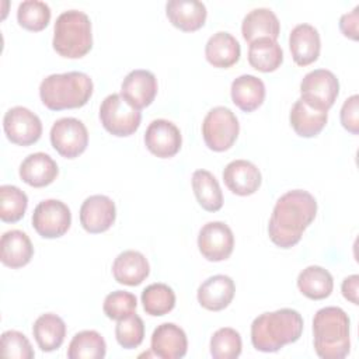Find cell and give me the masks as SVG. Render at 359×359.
Wrapping results in <instances>:
<instances>
[{
    "label": "cell",
    "instance_id": "cell-6",
    "mask_svg": "<svg viewBox=\"0 0 359 359\" xmlns=\"http://www.w3.org/2000/svg\"><path fill=\"white\" fill-rule=\"evenodd\" d=\"M100 121L104 129L118 137L133 135L142 122V114L121 94L107 95L100 105Z\"/></svg>",
    "mask_w": 359,
    "mask_h": 359
},
{
    "label": "cell",
    "instance_id": "cell-26",
    "mask_svg": "<svg viewBox=\"0 0 359 359\" xmlns=\"http://www.w3.org/2000/svg\"><path fill=\"white\" fill-rule=\"evenodd\" d=\"M240 55L238 41L224 31L213 34L205 45V57L213 67L229 69L240 60Z\"/></svg>",
    "mask_w": 359,
    "mask_h": 359
},
{
    "label": "cell",
    "instance_id": "cell-9",
    "mask_svg": "<svg viewBox=\"0 0 359 359\" xmlns=\"http://www.w3.org/2000/svg\"><path fill=\"white\" fill-rule=\"evenodd\" d=\"M52 147L65 158H76L88 146L86 125L77 118H60L50 128Z\"/></svg>",
    "mask_w": 359,
    "mask_h": 359
},
{
    "label": "cell",
    "instance_id": "cell-24",
    "mask_svg": "<svg viewBox=\"0 0 359 359\" xmlns=\"http://www.w3.org/2000/svg\"><path fill=\"white\" fill-rule=\"evenodd\" d=\"M241 34L248 43L262 38L276 41L280 34V22L271 8H254L243 18Z\"/></svg>",
    "mask_w": 359,
    "mask_h": 359
},
{
    "label": "cell",
    "instance_id": "cell-29",
    "mask_svg": "<svg viewBox=\"0 0 359 359\" xmlns=\"http://www.w3.org/2000/svg\"><path fill=\"white\" fill-rule=\"evenodd\" d=\"M297 287L307 299L323 300L332 293L334 279L325 268L320 265H310L299 273Z\"/></svg>",
    "mask_w": 359,
    "mask_h": 359
},
{
    "label": "cell",
    "instance_id": "cell-25",
    "mask_svg": "<svg viewBox=\"0 0 359 359\" xmlns=\"http://www.w3.org/2000/svg\"><path fill=\"white\" fill-rule=\"evenodd\" d=\"M34 255V245L21 230H8L3 233L0 240V259L3 265L18 269L29 264Z\"/></svg>",
    "mask_w": 359,
    "mask_h": 359
},
{
    "label": "cell",
    "instance_id": "cell-12",
    "mask_svg": "<svg viewBox=\"0 0 359 359\" xmlns=\"http://www.w3.org/2000/svg\"><path fill=\"white\" fill-rule=\"evenodd\" d=\"M198 248L210 262L227 259L234 248V234L224 222H208L198 234Z\"/></svg>",
    "mask_w": 359,
    "mask_h": 359
},
{
    "label": "cell",
    "instance_id": "cell-10",
    "mask_svg": "<svg viewBox=\"0 0 359 359\" xmlns=\"http://www.w3.org/2000/svg\"><path fill=\"white\" fill-rule=\"evenodd\" d=\"M72 224L69 206L59 199L39 202L32 213V227L43 238H57L67 233Z\"/></svg>",
    "mask_w": 359,
    "mask_h": 359
},
{
    "label": "cell",
    "instance_id": "cell-31",
    "mask_svg": "<svg viewBox=\"0 0 359 359\" xmlns=\"http://www.w3.org/2000/svg\"><path fill=\"white\" fill-rule=\"evenodd\" d=\"M192 189L198 203L208 212H217L223 206V194L219 181L208 170H196L192 174Z\"/></svg>",
    "mask_w": 359,
    "mask_h": 359
},
{
    "label": "cell",
    "instance_id": "cell-3",
    "mask_svg": "<svg viewBox=\"0 0 359 359\" xmlns=\"http://www.w3.org/2000/svg\"><path fill=\"white\" fill-rule=\"evenodd\" d=\"M93 90V80L83 72L55 73L41 81L39 97L50 111L73 109L84 107L90 101Z\"/></svg>",
    "mask_w": 359,
    "mask_h": 359
},
{
    "label": "cell",
    "instance_id": "cell-16",
    "mask_svg": "<svg viewBox=\"0 0 359 359\" xmlns=\"http://www.w3.org/2000/svg\"><path fill=\"white\" fill-rule=\"evenodd\" d=\"M150 349L161 359H180L187 355L188 339L185 331L174 323H163L151 334Z\"/></svg>",
    "mask_w": 359,
    "mask_h": 359
},
{
    "label": "cell",
    "instance_id": "cell-21",
    "mask_svg": "<svg viewBox=\"0 0 359 359\" xmlns=\"http://www.w3.org/2000/svg\"><path fill=\"white\" fill-rule=\"evenodd\" d=\"M18 174L27 185L42 188L50 185L56 180L59 168L56 161L49 154L38 151L27 156L22 160Z\"/></svg>",
    "mask_w": 359,
    "mask_h": 359
},
{
    "label": "cell",
    "instance_id": "cell-38",
    "mask_svg": "<svg viewBox=\"0 0 359 359\" xmlns=\"http://www.w3.org/2000/svg\"><path fill=\"white\" fill-rule=\"evenodd\" d=\"M137 307V299L133 293L126 290H115L104 299V314L111 320H121L132 313Z\"/></svg>",
    "mask_w": 359,
    "mask_h": 359
},
{
    "label": "cell",
    "instance_id": "cell-35",
    "mask_svg": "<svg viewBox=\"0 0 359 359\" xmlns=\"http://www.w3.org/2000/svg\"><path fill=\"white\" fill-rule=\"evenodd\" d=\"M50 15L49 6L41 0H25L17 8L18 24L32 32L45 29L50 21Z\"/></svg>",
    "mask_w": 359,
    "mask_h": 359
},
{
    "label": "cell",
    "instance_id": "cell-17",
    "mask_svg": "<svg viewBox=\"0 0 359 359\" xmlns=\"http://www.w3.org/2000/svg\"><path fill=\"white\" fill-rule=\"evenodd\" d=\"M224 185L238 196H248L258 191L262 175L258 167L248 160H233L223 170Z\"/></svg>",
    "mask_w": 359,
    "mask_h": 359
},
{
    "label": "cell",
    "instance_id": "cell-18",
    "mask_svg": "<svg viewBox=\"0 0 359 359\" xmlns=\"http://www.w3.org/2000/svg\"><path fill=\"white\" fill-rule=\"evenodd\" d=\"M234 293L236 285L230 276L213 275L201 283L196 297L203 309L209 311H220L231 303Z\"/></svg>",
    "mask_w": 359,
    "mask_h": 359
},
{
    "label": "cell",
    "instance_id": "cell-13",
    "mask_svg": "<svg viewBox=\"0 0 359 359\" xmlns=\"http://www.w3.org/2000/svg\"><path fill=\"white\" fill-rule=\"evenodd\" d=\"M115 219V202L107 195H91L80 206V224L87 233H104L111 229Z\"/></svg>",
    "mask_w": 359,
    "mask_h": 359
},
{
    "label": "cell",
    "instance_id": "cell-2",
    "mask_svg": "<svg viewBox=\"0 0 359 359\" xmlns=\"http://www.w3.org/2000/svg\"><path fill=\"white\" fill-rule=\"evenodd\" d=\"M303 325L302 314L293 309L262 313L251 324V344L257 351L276 352L299 341Z\"/></svg>",
    "mask_w": 359,
    "mask_h": 359
},
{
    "label": "cell",
    "instance_id": "cell-34",
    "mask_svg": "<svg viewBox=\"0 0 359 359\" xmlns=\"http://www.w3.org/2000/svg\"><path fill=\"white\" fill-rule=\"evenodd\" d=\"M28 208V196L15 185L0 187V219L4 223L21 220Z\"/></svg>",
    "mask_w": 359,
    "mask_h": 359
},
{
    "label": "cell",
    "instance_id": "cell-4",
    "mask_svg": "<svg viewBox=\"0 0 359 359\" xmlns=\"http://www.w3.org/2000/svg\"><path fill=\"white\" fill-rule=\"evenodd\" d=\"M349 325V317L341 307L320 309L313 318L316 353L323 359L345 358L351 351Z\"/></svg>",
    "mask_w": 359,
    "mask_h": 359
},
{
    "label": "cell",
    "instance_id": "cell-27",
    "mask_svg": "<svg viewBox=\"0 0 359 359\" xmlns=\"http://www.w3.org/2000/svg\"><path fill=\"white\" fill-rule=\"evenodd\" d=\"M231 101L244 112L258 109L265 100V84L252 74H241L233 80L230 87Z\"/></svg>",
    "mask_w": 359,
    "mask_h": 359
},
{
    "label": "cell",
    "instance_id": "cell-23",
    "mask_svg": "<svg viewBox=\"0 0 359 359\" xmlns=\"http://www.w3.org/2000/svg\"><path fill=\"white\" fill-rule=\"evenodd\" d=\"M289 121L296 135L300 137H314L327 125L328 111L318 109L299 98L294 101L290 109Z\"/></svg>",
    "mask_w": 359,
    "mask_h": 359
},
{
    "label": "cell",
    "instance_id": "cell-39",
    "mask_svg": "<svg viewBox=\"0 0 359 359\" xmlns=\"http://www.w3.org/2000/svg\"><path fill=\"white\" fill-rule=\"evenodd\" d=\"M1 355L10 359H32L35 352L22 332L8 330L1 334Z\"/></svg>",
    "mask_w": 359,
    "mask_h": 359
},
{
    "label": "cell",
    "instance_id": "cell-8",
    "mask_svg": "<svg viewBox=\"0 0 359 359\" xmlns=\"http://www.w3.org/2000/svg\"><path fill=\"white\" fill-rule=\"evenodd\" d=\"M339 94V81L337 76L327 69L309 72L300 83V98L307 104L328 111Z\"/></svg>",
    "mask_w": 359,
    "mask_h": 359
},
{
    "label": "cell",
    "instance_id": "cell-14",
    "mask_svg": "<svg viewBox=\"0 0 359 359\" xmlns=\"http://www.w3.org/2000/svg\"><path fill=\"white\" fill-rule=\"evenodd\" d=\"M147 150L158 158L174 157L182 144V136L175 123L167 119H154L144 132Z\"/></svg>",
    "mask_w": 359,
    "mask_h": 359
},
{
    "label": "cell",
    "instance_id": "cell-42",
    "mask_svg": "<svg viewBox=\"0 0 359 359\" xmlns=\"http://www.w3.org/2000/svg\"><path fill=\"white\" fill-rule=\"evenodd\" d=\"M342 294L346 300H349L353 304H359V299H358V293H359V275L353 273L349 275L344 279L342 286H341Z\"/></svg>",
    "mask_w": 359,
    "mask_h": 359
},
{
    "label": "cell",
    "instance_id": "cell-5",
    "mask_svg": "<svg viewBox=\"0 0 359 359\" xmlns=\"http://www.w3.org/2000/svg\"><path fill=\"white\" fill-rule=\"evenodd\" d=\"M52 46L56 53L67 59H80L93 48L90 17L79 10L63 11L53 25Z\"/></svg>",
    "mask_w": 359,
    "mask_h": 359
},
{
    "label": "cell",
    "instance_id": "cell-40",
    "mask_svg": "<svg viewBox=\"0 0 359 359\" xmlns=\"http://www.w3.org/2000/svg\"><path fill=\"white\" fill-rule=\"evenodd\" d=\"M341 123L352 135L359 133V95L353 94L346 98L341 108Z\"/></svg>",
    "mask_w": 359,
    "mask_h": 359
},
{
    "label": "cell",
    "instance_id": "cell-15",
    "mask_svg": "<svg viewBox=\"0 0 359 359\" xmlns=\"http://www.w3.org/2000/svg\"><path fill=\"white\" fill-rule=\"evenodd\" d=\"M157 88V79L150 70L136 69L125 76L121 84V95L133 108L140 111L154 101Z\"/></svg>",
    "mask_w": 359,
    "mask_h": 359
},
{
    "label": "cell",
    "instance_id": "cell-22",
    "mask_svg": "<svg viewBox=\"0 0 359 359\" xmlns=\"http://www.w3.org/2000/svg\"><path fill=\"white\" fill-rule=\"evenodd\" d=\"M149 261L136 250H126L121 252L112 262V275L121 285L137 286L149 276Z\"/></svg>",
    "mask_w": 359,
    "mask_h": 359
},
{
    "label": "cell",
    "instance_id": "cell-30",
    "mask_svg": "<svg viewBox=\"0 0 359 359\" xmlns=\"http://www.w3.org/2000/svg\"><path fill=\"white\" fill-rule=\"evenodd\" d=\"M282 62L283 50L276 41L262 38L250 43L248 63L252 69L262 73H271L279 69Z\"/></svg>",
    "mask_w": 359,
    "mask_h": 359
},
{
    "label": "cell",
    "instance_id": "cell-20",
    "mask_svg": "<svg viewBox=\"0 0 359 359\" xmlns=\"http://www.w3.org/2000/svg\"><path fill=\"white\" fill-rule=\"evenodd\" d=\"M168 21L184 32L198 31L205 25L206 6L198 0H170L165 4Z\"/></svg>",
    "mask_w": 359,
    "mask_h": 359
},
{
    "label": "cell",
    "instance_id": "cell-36",
    "mask_svg": "<svg viewBox=\"0 0 359 359\" xmlns=\"http://www.w3.org/2000/svg\"><path fill=\"white\" fill-rule=\"evenodd\" d=\"M241 335L234 328H219L210 338V355L215 359H236L241 355Z\"/></svg>",
    "mask_w": 359,
    "mask_h": 359
},
{
    "label": "cell",
    "instance_id": "cell-33",
    "mask_svg": "<svg viewBox=\"0 0 359 359\" xmlns=\"http://www.w3.org/2000/svg\"><path fill=\"white\" fill-rule=\"evenodd\" d=\"M142 303L149 316H165L175 307V293L165 283H151L142 292Z\"/></svg>",
    "mask_w": 359,
    "mask_h": 359
},
{
    "label": "cell",
    "instance_id": "cell-41",
    "mask_svg": "<svg viewBox=\"0 0 359 359\" xmlns=\"http://www.w3.org/2000/svg\"><path fill=\"white\" fill-rule=\"evenodd\" d=\"M358 25H359V6H356L351 13L341 15L339 29L344 34V36H346L352 41H358V38H359Z\"/></svg>",
    "mask_w": 359,
    "mask_h": 359
},
{
    "label": "cell",
    "instance_id": "cell-1",
    "mask_svg": "<svg viewBox=\"0 0 359 359\" xmlns=\"http://www.w3.org/2000/svg\"><path fill=\"white\" fill-rule=\"evenodd\" d=\"M316 215L317 201L310 192L304 189L285 192L276 201L268 223L271 241L285 250L294 247Z\"/></svg>",
    "mask_w": 359,
    "mask_h": 359
},
{
    "label": "cell",
    "instance_id": "cell-19",
    "mask_svg": "<svg viewBox=\"0 0 359 359\" xmlns=\"http://www.w3.org/2000/svg\"><path fill=\"white\" fill-rule=\"evenodd\" d=\"M289 49L296 65L307 66L314 63L321 50L317 28L306 22L297 24L289 34Z\"/></svg>",
    "mask_w": 359,
    "mask_h": 359
},
{
    "label": "cell",
    "instance_id": "cell-32",
    "mask_svg": "<svg viewBox=\"0 0 359 359\" xmlns=\"http://www.w3.org/2000/svg\"><path fill=\"white\" fill-rule=\"evenodd\" d=\"M107 353V344L102 335L94 330L77 332L67 348L69 359H102Z\"/></svg>",
    "mask_w": 359,
    "mask_h": 359
},
{
    "label": "cell",
    "instance_id": "cell-28",
    "mask_svg": "<svg viewBox=\"0 0 359 359\" xmlns=\"http://www.w3.org/2000/svg\"><path fill=\"white\" fill-rule=\"evenodd\" d=\"M32 334L41 351L52 352L62 346L66 337V324L57 314L45 313L35 320Z\"/></svg>",
    "mask_w": 359,
    "mask_h": 359
},
{
    "label": "cell",
    "instance_id": "cell-11",
    "mask_svg": "<svg viewBox=\"0 0 359 359\" xmlns=\"http://www.w3.org/2000/svg\"><path fill=\"white\" fill-rule=\"evenodd\" d=\"M6 137L18 146L36 143L42 135V122L39 116L25 107L10 108L3 118Z\"/></svg>",
    "mask_w": 359,
    "mask_h": 359
},
{
    "label": "cell",
    "instance_id": "cell-37",
    "mask_svg": "<svg viewBox=\"0 0 359 359\" xmlns=\"http://www.w3.org/2000/svg\"><path fill=\"white\" fill-rule=\"evenodd\" d=\"M115 338L118 344L125 349L137 348L144 339L143 320L136 313L118 320L115 325Z\"/></svg>",
    "mask_w": 359,
    "mask_h": 359
},
{
    "label": "cell",
    "instance_id": "cell-7",
    "mask_svg": "<svg viewBox=\"0 0 359 359\" xmlns=\"http://www.w3.org/2000/svg\"><path fill=\"white\" fill-rule=\"evenodd\" d=\"M238 133V119L234 112L227 107H215L203 118V142L213 151L229 150L236 143Z\"/></svg>",
    "mask_w": 359,
    "mask_h": 359
}]
</instances>
